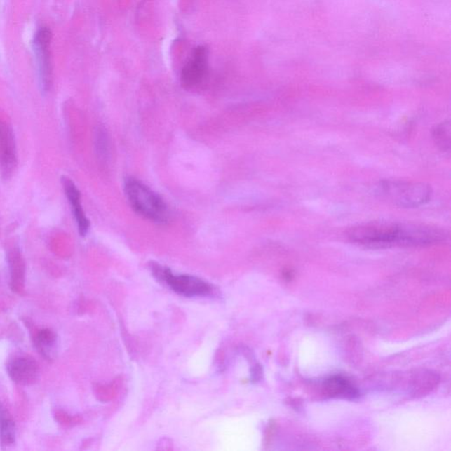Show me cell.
Returning <instances> with one entry per match:
<instances>
[{"label": "cell", "instance_id": "6da1fadb", "mask_svg": "<svg viewBox=\"0 0 451 451\" xmlns=\"http://www.w3.org/2000/svg\"><path fill=\"white\" fill-rule=\"evenodd\" d=\"M123 190L133 211L156 223H166L170 211L163 198L137 179H126Z\"/></svg>", "mask_w": 451, "mask_h": 451}, {"label": "cell", "instance_id": "7a4b0ae2", "mask_svg": "<svg viewBox=\"0 0 451 451\" xmlns=\"http://www.w3.org/2000/svg\"><path fill=\"white\" fill-rule=\"evenodd\" d=\"M378 194L402 208H417L432 198L431 186L422 182L384 180L377 186Z\"/></svg>", "mask_w": 451, "mask_h": 451}, {"label": "cell", "instance_id": "3957f363", "mask_svg": "<svg viewBox=\"0 0 451 451\" xmlns=\"http://www.w3.org/2000/svg\"><path fill=\"white\" fill-rule=\"evenodd\" d=\"M347 237L354 243L372 249L398 246L399 223L363 224L350 229Z\"/></svg>", "mask_w": 451, "mask_h": 451}, {"label": "cell", "instance_id": "277c9868", "mask_svg": "<svg viewBox=\"0 0 451 451\" xmlns=\"http://www.w3.org/2000/svg\"><path fill=\"white\" fill-rule=\"evenodd\" d=\"M151 268L158 280L165 282L172 290L178 292L179 295L194 297L212 294L211 285L201 278L190 275L174 274L168 268L157 264H153Z\"/></svg>", "mask_w": 451, "mask_h": 451}, {"label": "cell", "instance_id": "5b68a950", "mask_svg": "<svg viewBox=\"0 0 451 451\" xmlns=\"http://www.w3.org/2000/svg\"><path fill=\"white\" fill-rule=\"evenodd\" d=\"M53 34L49 27H43L34 34L33 42L37 64L39 83L43 95H47L53 86V64H51V43Z\"/></svg>", "mask_w": 451, "mask_h": 451}, {"label": "cell", "instance_id": "8992f818", "mask_svg": "<svg viewBox=\"0 0 451 451\" xmlns=\"http://www.w3.org/2000/svg\"><path fill=\"white\" fill-rule=\"evenodd\" d=\"M209 53L205 46H198L192 51L190 60L182 69L181 84L182 88L191 90L199 87L208 76Z\"/></svg>", "mask_w": 451, "mask_h": 451}, {"label": "cell", "instance_id": "52a82bcc", "mask_svg": "<svg viewBox=\"0 0 451 451\" xmlns=\"http://www.w3.org/2000/svg\"><path fill=\"white\" fill-rule=\"evenodd\" d=\"M17 164L18 154L15 133L8 122L0 119V172L5 180L12 177Z\"/></svg>", "mask_w": 451, "mask_h": 451}, {"label": "cell", "instance_id": "ba28073f", "mask_svg": "<svg viewBox=\"0 0 451 451\" xmlns=\"http://www.w3.org/2000/svg\"><path fill=\"white\" fill-rule=\"evenodd\" d=\"M6 371L15 384L29 386L36 383L40 377L39 363L30 356H16L8 361Z\"/></svg>", "mask_w": 451, "mask_h": 451}, {"label": "cell", "instance_id": "9c48e42d", "mask_svg": "<svg viewBox=\"0 0 451 451\" xmlns=\"http://www.w3.org/2000/svg\"><path fill=\"white\" fill-rule=\"evenodd\" d=\"M61 182L69 204L72 206V211L77 224L79 233L82 237L87 236L89 229H90V222L86 215L83 206L81 204V191L71 178L62 177Z\"/></svg>", "mask_w": 451, "mask_h": 451}, {"label": "cell", "instance_id": "30bf717a", "mask_svg": "<svg viewBox=\"0 0 451 451\" xmlns=\"http://www.w3.org/2000/svg\"><path fill=\"white\" fill-rule=\"evenodd\" d=\"M323 389L325 393L332 398L354 399L359 397L357 388L346 378L340 375H334L325 380Z\"/></svg>", "mask_w": 451, "mask_h": 451}, {"label": "cell", "instance_id": "8fae6325", "mask_svg": "<svg viewBox=\"0 0 451 451\" xmlns=\"http://www.w3.org/2000/svg\"><path fill=\"white\" fill-rule=\"evenodd\" d=\"M34 346L44 359L53 361L58 352L57 333L51 329L40 330L34 339Z\"/></svg>", "mask_w": 451, "mask_h": 451}, {"label": "cell", "instance_id": "7c38bea8", "mask_svg": "<svg viewBox=\"0 0 451 451\" xmlns=\"http://www.w3.org/2000/svg\"><path fill=\"white\" fill-rule=\"evenodd\" d=\"M16 439V426L8 410L0 403V444L2 447L13 445Z\"/></svg>", "mask_w": 451, "mask_h": 451}, {"label": "cell", "instance_id": "4fadbf2b", "mask_svg": "<svg viewBox=\"0 0 451 451\" xmlns=\"http://www.w3.org/2000/svg\"><path fill=\"white\" fill-rule=\"evenodd\" d=\"M433 139L440 150L449 152L450 149V123L445 121L437 125L433 130Z\"/></svg>", "mask_w": 451, "mask_h": 451}, {"label": "cell", "instance_id": "5bb4252c", "mask_svg": "<svg viewBox=\"0 0 451 451\" xmlns=\"http://www.w3.org/2000/svg\"><path fill=\"white\" fill-rule=\"evenodd\" d=\"M8 261L13 283L15 285L22 283L25 267H24L22 257L18 249H13L10 251Z\"/></svg>", "mask_w": 451, "mask_h": 451}, {"label": "cell", "instance_id": "9a60e30c", "mask_svg": "<svg viewBox=\"0 0 451 451\" xmlns=\"http://www.w3.org/2000/svg\"><path fill=\"white\" fill-rule=\"evenodd\" d=\"M95 152L99 160L105 161L108 157L109 142L108 134L103 127L100 126L95 130Z\"/></svg>", "mask_w": 451, "mask_h": 451}]
</instances>
